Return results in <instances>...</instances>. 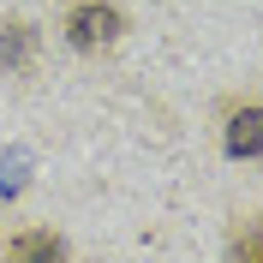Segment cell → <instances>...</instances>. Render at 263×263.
Segmentation results:
<instances>
[{"instance_id": "obj_1", "label": "cell", "mask_w": 263, "mask_h": 263, "mask_svg": "<svg viewBox=\"0 0 263 263\" xmlns=\"http://www.w3.org/2000/svg\"><path fill=\"white\" fill-rule=\"evenodd\" d=\"M120 30H126V18H120V6H108V0H78V6L66 12V42H72L78 54L114 48Z\"/></svg>"}, {"instance_id": "obj_2", "label": "cell", "mask_w": 263, "mask_h": 263, "mask_svg": "<svg viewBox=\"0 0 263 263\" xmlns=\"http://www.w3.org/2000/svg\"><path fill=\"white\" fill-rule=\"evenodd\" d=\"M228 156H263V102L228 114Z\"/></svg>"}, {"instance_id": "obj_3", "label": "cell", "mask_w": 263, "mask_h": 263, "mask_svg": "<svg viewBox=\"0 0 263 263\" xmlns=\"http://www.w3.org/2000/svg\"><path fill=\"white\" fill-rule=\"evenodd\" d=\"M30 54H36V24L6 18V24H0V66H6V72H24Z\"/></svg>"}, {"instance_id": "obj_4", "label": "cell", "mask_w": 263, "mask_h": 263, "mask_svg": "<svg viewBox=\"0 0 263 263\" xmlns=\"http://www.w3.org/2000/svg\"><path fill=\"white\" fill-rule=\"evenodd\" d=\"M6 257H66V246L54 239V233H24V239L6 246Z\"/></svg>"}, {"instance_id": "obj_5", "label": "cell", "mask_w": 263, "mask_h": 263, "mask_svg": "<svg viewBox=\"0 0 263 263\" xmlns=\"http://www.w3.org/2000/svg\"><path fill=\"white\" fill-rule=\"evenodd\" d=\"M228 251H233V257H246V263H263V215L251 221L246 233H239V239H233Z\"/></svg>"}, {"instance_id": "obj_6", "label": "cell", "mask_w": 263, "mask_h": 263, "mask_svg": "<svg viewBox=\"0 0 263 263\" xmlns=\"http://www.w3.org/2000/svg\"><path fill=\"white\" fill-rule=\"evenodd\" d=\"M24 167H30V156H24V149H12V156H0V192L12 197L18 185H24Z\"/></svg>"}]
</instances>
